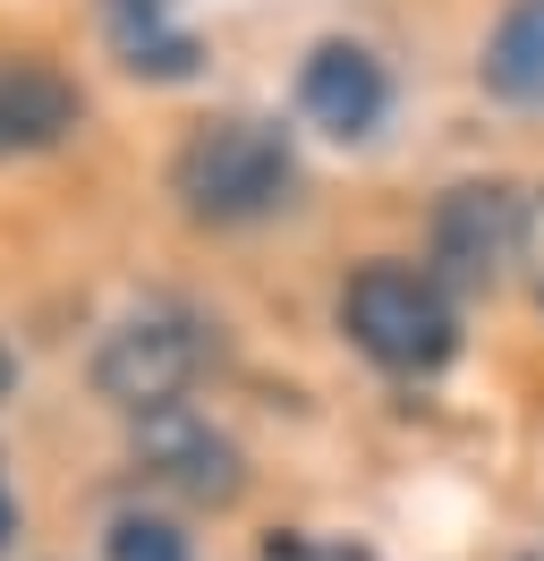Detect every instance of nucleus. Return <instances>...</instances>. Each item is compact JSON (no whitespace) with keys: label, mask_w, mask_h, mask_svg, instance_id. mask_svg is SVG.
<instances>
[{"label":"nucleus","mask_w":544,"mask_h":561,"mask_svg":"<svg viewBox=\"0 0 544 561\" xmlns=\"http://www.w3.org/2000/svg\"><path fill=\"white\" fill-rule=\"evenodd\" d=\"M298 187V153L272 119H204L196 137L170 153V196L204 230H238L290 205Z\"/></svg>","instance_id":"nucleus-1"},{"label":"nucleus","mask_w":544,"mask_h":561,"mask_svg":"<svg viewBox=\"0 0 544 561\" xmlns=\"http://www.w3.org/2000/svg\"><path fill=\"white\" fill-rule=\"evenodd\" d=\"M204 366H213V323L179 298H154V307H136L102 332L94 400H111L120 417H162V409H188Z\"/></svg>","instance_id":"nucleus-2"},{"label":"nucleus","mask_w":544,"mask_h":561,"mask_svg":"<svg viewBox=\"0 0 544 561\" xmlns=\"http://www.w3.org/2000/svg\"><path fill=\"white\" fill-rule=\"evenodd\" d=\"M340 332L383 375H434L460 350V307L426 264H358L340 289Z\"/></svg>","instance_id":"nucleus-3"},{"label":"nucleus","mask_w":544,"mask_h":561,"mask_svg":"<svg viewBox=\"0 0 544 561\" xmlns=\"http://www.w3.org/2000/svg\"><path fill=\"white\" fill-rule=\"evenodd\" d=\"M528 247V196L502 187V179H460L434 205V230H426V273L442 289H502L510 264Z\"/></svg>","instance_id":"nucleus-4"},{"label":"nucleus","mask_w":544,"mask_h":561,"mask_svg":"<svg viewBox=\"0 0 544 561\" xmlns=\"http://www.w3.org/2000/svg\"><path fill=\"white\" fill-rule=\"evenodd\" d=\"M136 477H154L196 511H222L247 493V451L196 409H162V417H136Z\"/></svg>","instance_id":"nucleus-5"},{"label":"nucleus","mask_w":544,"mask_h":561,"mask_svg":"<svg viewBox=\"0 0 544 561\" xmlns=\"http://www.w3.org/2000/svg\"><path fill=\"white\" fill-rule=\"evenodd\" d=\"M298 111H306V128H324L332 145H358L383 128V111H392V77H383V60H374L366 43H315L306 51V69H298Z\"/></svg>","instance_id":"nucleus-6"},{"label":"nucleus","mask_w":544,"mask_h":561,"mask_svg":"<svg viewBox=\"0 0 544 561\" xmlns=\"http://www.w3.org/2000/svg\"><path fill=\"white\" fill-rule=\"evenodd\" d=\"M77 119H86V94L52 60L0 43V153H52L77 137Z\"/></svg>","instance_id":"nucleus-7"},{"label":"nucleus","mask_w":544,"mask_h":561,"mask_svg":"<svg viewBox=\"0 0 544 561\" xmlns=\"http://www.w3.org/2000/svg\"><path fill=\"white\" fill-rule=\"evenodd\" d=\"M485 94L510 111H536L544 103V0H510L502 18H494V35H485Z\"/></svg>","instance_id":"nucleus-8"},{"label":"nucleus","mask_w":544,"mask_h":561,"mask_svg":"<svg viewBox=\"0 0 544 561\" xmlns=\"http://www.w3.org/2000/svg\"><path fill=\"white\" fill-rule=\"evenodd\" d=\"M102 26L136 77H196V35L170 26V0H102Z\"/></svg>","instance_id":"nucleus-9"},{"label":"nucleus","mask_w":544,"mask_h":561,"mask_svg":"<svg viewBox=\"0 0 544 561\" xmlns=\"http://www.w3.org/2000/svg\"><path fill=\"white\" fill-rule=\"evenodd\" d=\"M102 561H196V545L162 511H120V519L102 527Z\"/></svg>","instance_id":"nucleus-10"},{"label":"nucleus","mask_w":544,"mask_h":561,"mask_svg":"<svg viewBox=\"0 0 544 561\" xmlns=\"http://www.w3.org/2000/svg\"><path fill=\"white\" fill-rule=\"evenodd\" d=\"M519 264H528V289H536V307H544V187L528 196V247H519Z\"/></svg>","instance_id":"nucleus-11"},{"label":"nucleus","mask_w":544,"mask_h":561,"mask_svg":"<svg viewBox=\"0 0 544 561\" xmlns=\"http://www.w3.org/2000/svg\"><path fill=\"white\" fill-rule=\"evenodd\" d=\"M9 383H18V357L0 350V400H9Z\"/></svg>","instance_id":"nucleus-12"},{"label":"nucleus","mask_w":544,"mask_h":561,"mask_svg":"<svg viewBox=\"0 0 544 561\" xmlns=\"http://www.w3.org/2000/svg\"><path fill=\"white\" fill-rule=\"evenodd\" d=\"M0 545H9V485H0Z\"/></svg>","instance_id":"nucleus-13"}]
</instances>
